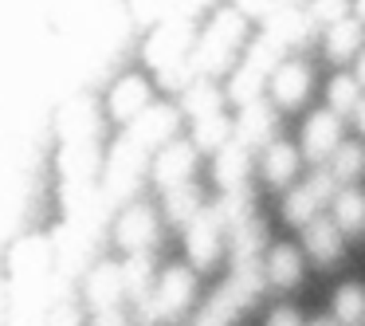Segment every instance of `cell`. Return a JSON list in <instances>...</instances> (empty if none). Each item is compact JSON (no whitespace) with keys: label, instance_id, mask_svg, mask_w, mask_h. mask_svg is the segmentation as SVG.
<instances>
[{"label":"cell","instance_id":"1","mask_svg":"<svg viewBox=\"0 0 365 326\" xmlns=\"http://www.w3.org/2000/svg\"><path fill=\"white\" fill-rule=\"evenodd\" d=\"M338 146H341V114L314 111L302 126V158L310 165H322V161H330V153Z\"/></svg>","mask_w":365,"mask_h":326},{"label":"cell","instance_id":"2","mask_svg":"<svg viewBox=\"0 0 365 326\" xmlns=\"http://www.w3.org/2000/svg\"><path fill=\"white\" fill-rule=\"evenodd\" d=\"M220 216L212 213V205L200 208V216L185 228V244H189V260L197 263V268H208V263L220 255Z\"/></svg>","mask_w":365,"mask_h":326},{"label":"cell","instance_id":"3","mask_svg":"<svg viewBox=\"0 0 365 326\" xmlns=\"http://www.w3.org/2000/svg\"><path fill=\"white\" fill-rule=\"evenodd\" d=\"M192 165H197V146L173 142V146H165V150L158 153V161H153V177H158V185L169 193V189H177V185H189Z\"/></svg>","mask_w":365,"mask_h":326},{"label":"cell","instance_id":"4","mask_svg":"<svg viewBox=\"0 0 365 326\" xmlns=\"http://www.w3.org/2000/svg\"><path fill=\"white\" fill-rule=\"evenodd\" d=\"M192 271L189 268H169L161 287L153 291V302H158V315L161 318H177L185 307L192 302Z\"/></svg>","mask_w":365,"mask_h":326},{"label":"cell","instance_id":"5","mask_svg":"<svg viewBox=\"0 0 365 326\" xmlns=\"http://www.w3.org/2000/svg\"><path fill=\"white\" fill-rule=\"evenodd\" d=\"M346 232L338 228V220H322V216H314V220L302 228V244H307V252L314 255L318 263H334L341 255V248H346Z\"/></svg>","mask_w":365,"mask_h":326},{"label":"cell","instance_id":"6","mask_svg":"<svg viewBox=\"0 0 365 326\" xmlns=\"http://www.w3.org/2000/svg\"><path fill=\"white\" fill-rule=\"evenodd\" d=\"M271 91L279 106H299L310 91V71L302 63H279L271 71Z\"/></svg>","mask_w":365,"mask_h":326},{"label":"cell","instance_id":"7","mask_svg":"<svg viewBox=\"0 0 365 326\" xmlns=\"http://www.w3.org/2000/svg\"><path fill=\"white\" fill-rule=\"evenodd\" d=\"M271 130H275V111H271L263 98H255V103L244 106V114L236 118V138L244 146H263L271 138Z\"/></svg>","mask_w":365,"mask_h":326},{"label":"cell","instance_id":"8","mask_svg":"<svg viewBox=\"0 0 365 326\" xmlns=\"http://www.w3.org/2000/svg\"><path fill=\"white\" fill-rule=\"evenodd\" d=\"M244 302H252V299H247V295L228 279V283H224L220 291H216L212 299L205 302V310H200L197 326H232V318H236V310L244 307Z\"/></svg>","mask_w":365,"mask_h":326},{"label":"cell","instance_id":"9","mask_svg":"<svg viewBox=\"0 0 365 326\" xmlns=\"http://www.w3.org/2000/svg\"><path fill=\"white\" fill-rule=\"evenodd\" d=\"M361 36H365L361 16H346V20H338V24L326 28V51H330L334 63H346V59H354L357 48H361Z\"/></svg>","mask_w":365,"mask_h":326},{"label":"cell","instance_id":"10","mask_svg":"<svg viewBox=\"0 0 365 326\" xmlns=\"http://www.w3.org/2000/svg\"><path fill=\"white\" fill-rule=\"evenodd\" d=\"M307 12H299L294 4H279V9L267 12V36L271 40H279L283 48H291V44H299L302 36H307Z\"/></svg>","mask_w":365,"mask_h":326},{"label":"cell","instance_id":"11","mask_svg":"<svg viewBox=\"0 0 365 326\" xmlns=\"http://www.w3.org/2000/svg\"><path fill=\"white\" fill-rule=\"evenodd\" d=\"M294 173H299V150H294V142H271L263 150V177H267V185L279 189Z\"/></svg>","mask_w":365,"mask_h":326},{"label":"cell","instance_id":"12","mask_svg":"<svg viewBox=\"0 0 365 326\" xmlns=\"http://www.w3.org/2000/svg\"><path fill=\"white\" fill-rule=\"evenodd\" d=\"M122 291H126V275H122V268H114V263H103V268L91 271L87 295H91V302H95L98 310L114 307V302L122 299Z\"/></svg>","mask_w":365,"mask_h":326},{"label":"cell","instance_id":"13","mask_svg":"<svg viewBox=\"0 0 365 326\" xmlns=\"http://www.w3.org/2000/svg\"><path fill=\"white\" fill-rule=\"evenodd\" d=\"M302 279V255L294 252V244H275L267 255V283H275L279 291L294 287Z\"/></svg>","mask_w":365,"mask_h":326},{"label":"cell","instance_id":"14","mask_svg":"<svg viewBox=\"0 0 365 326\" xmlns=\"http://www.w3.org/2000/svg\"><path fill=\"white\" fill-rule=\"evenodd\" d=\"M216 181H220V189H236V185H244L247 177V146L240 142H228L224 150H216V165H212Z\"/></svg>","mask_w":365,"mask_h":326},{"label":"cell","instance_id":"15","mask_svg":"<svg viewBox=\"0 0 365 326\" xmlns=\"http://www.w3.org/2000/svg\"><path fill=\"white\" fill-rule=\"evenodd\" d=\"M153 232H158L153 213L145 205H134L126 216H122V224H118V244L130 248V252H138V248L153 244Z\"/></svg>","mask_w":365,"mask_h":326},{"label":"cell","instance_id":"16","mask_svg":"<svg viewBox=\"0 0 365 326\" xmlns=\"http://www.w3.org/2000/svg\"><path fill=\"white\" fill-rule=\"evenodd\" d=\"M173 126H177L173 111H165V106H153V111L138 114L134 138H138V146H169V134H173Z\"/></svg>","mask_w":365,"mask_h":326},{"label":"cell","instance_id":"17","mask_svg":"<svg viewBox=\"0 0 365 326\" xmlns=\"http://www.w3.org/2000/svg\"><path fill=\"white\" fill-rule=\"evenodd\" d=\"M145 98H150L145 79H122L118 87L110 91V114L118 122H134L138 111H145Z\"/></svg>","mask_w":365,"mask_h":326},{"label":"cell","instance_id":"18","mask_svg":"<svg viewBox=\"0 0 365 326\" xmlns=\"http://www.w3.org/2000/svg\"><path fill=\"white\" fill-rule=\"evenodd\" d=\"M334 205V220H338L341 232H349V236H357V232H365V193L357 189H341L338 197L330 200Z\"/></svg>","mask_w":365,"mask_h":326},{"label":"cell","instance_id":"19","mask_svg":"<svg viewBox=\"0 0 365 326\" xmlns=\"http://www.w3.org/2000/svg\"><path fill=\"white\" fill-rule=\"evenodd\" d=\"M165 213H169V224H181V228H189L192 220L200 216V193L197 185H177V189L165 193Z\"/></svg>","mask_w":365,"mask_h":326},{"label":"cell","instance_id":"20","mask_svg":"<svg viewBox=\"0 0 365 326\" xmlns=\"http://www.w3.org/2000/svg\"><path fill=\"white\" fill-rule=\"evenodd\" d=\"M334 318L341 326H365V287L361 283H341L334 291Z\"/></svg>","mask_w":365,"mask_h":326},{"label":"cell","instance_id":"21","mask_svg":"<svg viewBox=\"0 0 365 326\" xmlns=\"http://www.w3.org/2000/svg\"><path fill=\"white\" fill-rule=\"evenodd\" d=\"M318 208H326V205L314 197V189H310V185H299V189H291L283 197V220L307 228V224L318 216Z\"/></svg>","mask_w":365,"mask_h":326},{"label":"cell","instance_id":"22","mask_svg":"<svg viewBox=\"0 0 365 326\" xmlns=\"http://www.w3.org/2000/svg\"><path fill=\"white\" fill-rule=\"evenodd\" d=\"M232 134H236L232 118H224V114L216 111V114L197 118V134H192V142H197V150H224V146L232 142Z\"/></svg>","mask_w":365,"mask_h":326},{"label":"cell","instance_id":"23","mask_svg":"<svg viewBox=\"0 0 365 326\" xmlns=\"http://www.w3.org/2000/svg\"><path fill=\"white\" fill-rule=\"evenodd\" d=\"M361 103V79L357 75H334L330 87H326V106L334 114H354Z\"/></svg>","mask_w":365,"mask_h":326},{"label":"cell","instance_id":"24","mask_svg":"<svg viewBox=\"0 0 365 326\" xmlns=\"http://www.w3.org/2000/svg\"><path fill=\"white\" fill-rule=\"evenodd\" d=\"M330 169H334V177H338L341 185H354L357 177L365 173V146L341 142L338 150L330 153Z\"/></svg>","mask_w":365,"mask_h":326},{"label":"cell","instance_id":"25","mask_svg":"<svg viewBox=\"0 0 365 326\" xmlns=\"http://www.w3.org/2000/svg\"><path fill=\"white\" fill-rule=\"evenodd\" d=\"M212 213L220 216V224H244L252 220V193L244 189V185H236V189H224V197L212 205Z\"/></svg>","mask_w":365,"mask_h":326},{"label":"cell","instance_id":"26","mask_svg":"<svg viewBox=\"0 0 365 326\" xmlns=\"http://www.w3.org/2000/svg\"><path fill=\"white\" fill-rule=\"evenodd\" d=\"M263 240H267V228H263L255 216L244 224H236V228H232V260H255Z\"/></svg>","mask_w":365,"mask_h":326},{"label":"cell","instance_id":"27","mask_svg":"<svg viewBox=\"0 0 365 326\" xmlns=\"http://www.w3.org/2000/svg\"><path fill=\"white\" fill-rule=\"evenodd\" d=\"M259 95H263V71L247 63L244 71H236V79H232V87H228V98L240 103V106H247V103H255Z\"/></svg>","mask_w":365,"mask_h":326},{"label":"cell","instance_id":"28","mask_svg":"<svg viewBox=\"0 0 365 326\" xmlns=\"http://www.w3.org/2000/svg\"><path fill=\"white\" fill-rule=\"evenodd\" d=\"M122 275H126V291L134 295V299H150V255L145 252H134L130 255V263L122 268Z\"/></svg>","mask_w":365,"mask_h":326},{"label":"cell","instance_id":"29","mask_svg":"<svg viewBox=\"0 0 365 326\" xmlns=\"http://www.w3.org/2000/svg\"><path fill=\"white\" fill-rule=\"evenodd\" d=\"M349 12H354V0H310L307 16L314 20V24L330 28V24H338V20H346Z\"/></svg>","mask_w":365,"mask_h":326},{"label":"cell","instance_id":"30","mask_svg":"<svg viewBox=\"0 0 365 326\" xmlns=\"http://www.w3.org/2000/svg\"><path fill=\"white\" fill-rule=\"evenodd\" d=\"M279 59H283V44H279V40H271V36L255 40V44H252V51H247V63H252V67H259L263 75H267V71H275V67H279Z\"/></svg>","mask_w":365,"mask_h":326},{"label":"cell","instance_id":"31","mask_svg":"<svg viewBox=\"0 0 365 326\" xmlns=\"http://www.w3.org/2000/svg\"><path fill=\"white\" fill-rule=\"evenodd\" d=\"M185 111L197 114V118H205V114H216V111H220V91L208 87V83L192 87L189 95H185Z\"/></svg>","mask_w":365,"mask_h":326},{"label":"cell","instance_id":"32","mask_svg":"<svg viewBox=\"0 0 365 326\" xmlns=\"http://www.w3.org/2000/svg\"><path fill=\"white\" fill-rule=\"evenodd\" d=\"M267 326H307V322H302V315L294 307H275L267 315Z\"/></svg>","mask_w":365,"mask_h":326},{"label":"cell","instance_id":"33","mask_svg":"<svg viewBox=\"0 0 365 326\" xmlns=\"http://www.w3.org/2000/svg\"><path fill=\"white\" fill-rule=\"evenodd\" d=\"M95 326H126V318H122V315H118V310H114V307H106V310H98Z\"/></svg>","mask_w":365,"mask_h":326},{"label":"cell","instance_id":"34","mask_svg":"<svg viewBox=\"0 0 365 326\" xmlns=\"http://www.w3.org/2000/svg\"><path fill=\"white\" fill-rule=\"evenodd\" d=\"M354 118H357V130H361V138H365V98H361V103H357Z\"/></svg>","mask_w":365,"mask_h":326},{"label":"cell","instance_id":"35","mask_svg":"<svg viewBox=\"0 0 365 326\" xmlns=\"http://www.w3.org/2000/svg\"><path fill=\"white\" fill-rule=\"evenodd\" d=\"M307 326H341V322H338V318H326V315H318V318H310Z\"/></svg>","mask_w":365,"mask_h":326},{"label":"cell","instance_id":"36","mask_svg":"<svg viewBox=\"0 0 365 326\" xmlns=\"http://www.w3.org/2000/svg\"><path fill=\"white\" fill-rule=\"evenodd\" d=\"M357 79H361V87H365V51L357 56Z\"/></svg>","mask_w":365,"mask_h":326},{"label":"cell","instance_id":"37","mask_svg":"<svg viewBox=\"0 0 365 326\" xmlns=\"http://www.w3.org/2000/svg\"><path fill=\"white\" fill-rule=\"evenodd\" d=\"M354 12H357V16L365 20V0H354Z\"/></svg>","mask_w":365,"mask_h":326}]
</instances>
